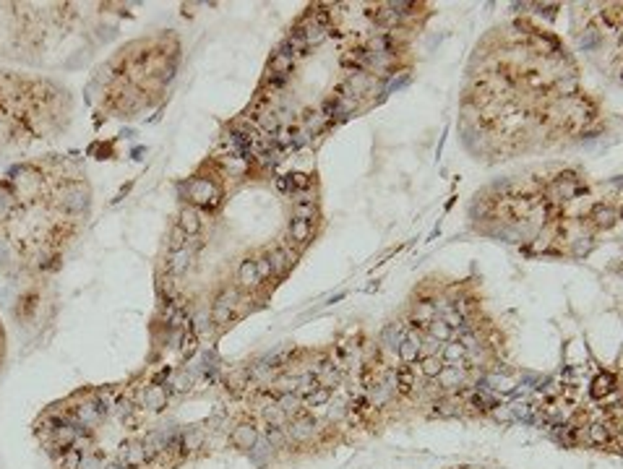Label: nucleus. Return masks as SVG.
<instances>
[{"mask_svg": "<svg viewBox=\"0 0 623 469\" xmlns=\"http://www.w3.org/2000/svg\"><path fill=\"white\" fill-rule=\"evenodd\" d=\"M78 469H104V461L99 459V456H97V453H84V456H81V467Z\"/></svg>", "mask_w": 623, "mask_h": 469, "instance_id": "obj_35", "label": "nucleus"}, {"mask_svg": "<svg viewBox=\"0 0 623 469\" xmlns=\"http://www.w3.org/2000/svg\"><path fill=\"white\" fill-rule=\"evenodd\" d=\"M610 391H615V378L610 373H603L595 378V384H592V396L595 399H603V396H607Z\"/></svg>", "mask_w": 623, "mask_h": 469, "instance_id": "obj_22", "label": "nucleus"}, {"mask_svg": "<svg viewBox=\"0 0 623 469\" xmlns=\"http://www.w3.org/2000/svg\"><path fill=\"white\" fill-rule=\"evenodd\" d=\"M341 66L350 68L352 73H363V71L368 73V50L358 47V50L344 52V55H341Z\"/></svg>", "mask_w": 623, "mask_h": 469, "instance_id": "obj_13", "label": "nucleus"}, {"mask_svg": "<svg viewBox=\"0 0 623 469\" xmlns=\"http://www.w3.org/2000/svg\"><path fill=\"white\" fill-rule=\"evenodd\" d=\"M292 35H298L308 47H310V44L316 47V44H321L326 37L332 35V29H324V26H318L316 21H310V18L306 16V18H300V24L292 29Z\"/></svg>", "mask_w": 623, "mask_h": 469, "instance_id": "obj_5", "label": "nucleus"}, {"mask_svg": "<svg viewBox=\"0 0 623 469\" xmlns=\"http://www.w3.org/2000/svg\"><path fill=\"white\" fill-rule=\"evenodd\" d=\"M435 378H438V384L444 386V389H454V386H459L461 381H464V373L459 370V365H444Z\"/></svg>", "mask_w": 623, "mask_h": 469, "instance_id": "obj_20", "label": "nucleus"}, {"mask_svg": "<svg viewBox=\"0 0 623 469\" xmlns=\"http://www.w3.org/2000/svg\"><path fill=\"white\" fill-rule=\"evenodd\" d=\"M144 404L154 412L162 410V407H167V389H164V386H159V384L149 386V389H146V394H144Z\"/></svg>", "mask_w": 623, "mask_h": 469, "instance_id": "obj_17", "label": "nucleus"}, {"mask_svg": "<svg viewBox=\"0 0 623 469\" xmlns=\"http://www.w3.org/2000/svg\"><path fill=\"white\" fill-rule=\"evenodd\" d=\"M258 427L253 422H243L232 430V446L240 449V451H253V446L258 444Z\"/></svg>", "mask_w": 623, "mask_h": 469, "instance_id": "obj_6", "label": "nucleus"}, {"mask_svg": "<svg viewBox=\"0 0 623 469\" xmlns=\"http://www.w3.org/2000/svg\"><path fill=\"white\" fill-rule=\"evenodd\" d=\"M178 227L186 232L188 238H196L198 232H201V214L196 212V206H186V209L180 212Z\"/></svg>", "mask_w": 623, "mask_h": 469, "instance_id": "obj_12", "label": "nucleus"}, {"mask_svg": "<svg viewBox=\"0 0 623 469\" xmlns=\"http://www.w3.org/2000/svg\"><path fill=\"white\" fill-rule=\"evenodd\" d=\"M292 68H295V60L290 55H282V52L277 50L269 60V73H277V76H292Z\"/></svg>", "mask_w": 623, "mask_h": 469, "instance_id": "obj_16", "label": "nucleus"}, {"mask_svg": "<svg viewBox=\"0 0 623 469\" xmlns=\"http://www.w3.org/2000/svg\"><path fill=\"white\" fill-rule=\"evenodd\" d=\"M310 238H313V224L308 222V219H298V217H295L290 222V227H287V240L295 243L298 248H303Z\"/></svg>", "mask_w": 623, "mask_h": 469, "instance_id": "obj_10", "label": "nucleus"}, {"mask_svg": "<svg viewBox=\"0 0 623 469\" xmlns=\"http://www.w3.org/2000/svg\"><path fill=\"white\" fill-rule=\"evenodd\" d=\"M428 334H430V339H435V341H449V339H452V329H449V326H446L438 316L428 324Z\"/></svg>", "mask_w": 623, "mask_h": 469, "instance_id": "obj_25", "label": "nucleus"}, {"mask_svg": "<svg viewBox=\"0 0 623 469\" xmlns=\"http://www.w3.org/2000/svg\"><path fill=\"white\" fill-rule=\"evenodd\" d=\"M324 126H326V118L321 115V112H306V133L308 136H310V133H318Z\"/></svg>", "mask_w": 623, "mask_h": 469, "instance_id": "obj_32", "label": "nucleus"}, {"mask_svg": "<svg viewBox=\"0 0 623 469\" xmlns=\"http://www.w3.org/2000/svg\"><path fill=\"white\" fill-rule=\"evenodd\" d=\"M81 456H84V453L73 451V449H66V453L60 456V467H63V469H78V467H81Z\"/></svg>", "mask_w": 623, "mask_h": 469, "instance_id": "obj_33", "label": "nucleus"}, {"mask_svg": "<svg viewBox=\"0 0 623 469\" xmlns=\"http://www.w3.org/2000/svg\"><path fill=\"white\" fill-rule=\"evenodd\" d=\"M188 198L193 206H204V209H217L222 190L217 188V183L209 178H193L188 183Z\"/></svg>", "mask_w": 623, "mask_h": 469, "instance_id": "obj_2", "label": "nucleus"}, {"mask_svg": "<svg viewBox=\"0 0 623 469\" xmlns=\"http://www.w3.org/2000/svg\"><path fill=\"white\" fill-rule=\"evenodd\" d=\"M89 185L84 180H66L58 190V209L68 217H81L89 209Z\"/></svg>", "mask_w": 623, "mask_h": 469, "instance_id": "obj_1", "label": "nucleus"}, {"mask_svg": "<svg viewBox=\"0 0 623 469\" xmlns=\"http://www.w3.org/2000/svg\"><path fill=\"white\" fill-rule=\"evenodd\" d=\"M329 399H332V391H329V389H321V386H318L313 394H308V404H310V407H324V404H329Z\"/></svg>", "mask_w": 623, "mask_h": 469, "instance_id": "obj_34", "label": "nucleus"}, {"mask_svg": "<svg viewBox=\"0 0 623 469\" xmlns=\"http://www.w3.org/2000/svg\"><path fill=\"white\" fill-rule=\"evenodd\" d=\"M404 334H407V329L394 321V324H389L384 331H381V344H384L386 350H394V352H397V350H399L401 339H404Z\"/></svg>", "mask_w": 623, "mask_h": 469, "instance_id": "obj_14", "label": "nucleus"}, {"mask_svg": "<svg viewBox=\"0 0 623 469\" xmlns=\"http://www.w3.org/2000/svg\"><path fill=\"white\" fill-rule=\"evenodd\" d=\"M316 214H318L316 201H295V217H298V219H308V222H310Z\"/></svg>", "mask_w": 623, "mask_h": 469, "instance_id": "obj_30", "label": "nucleus"}, {"mask_svg": "<svg viewBox=\"0 0 623 469\" xmlns=\"http://www.w3.org/2000/svg\"><path fill=\"white\" fill-rule=\"evenodd\" d=\"M316 430H318L316 420L308 418V415H303V418H298L290 427H287V438L298 441V444H306V441H310V438L316 435Z\"/></svg>", "mask_w": 623, "mask_h": 469, "instance_id": "obj_9", "label": "nucleus"}, {"mask_svg": "<svg viewBox=\"0 0 623 469\" xmlns=\"http://www.w3.org/2000/svg\"><path fill=\"white\" fill-rule=\"evenodd\" d=\"M264 420H266V425H269V427H284V422H287V415H284L277 404H269V407H264Z\"/></svg>", "mask_w": 623, "mask_h": 469, "instance_id": "obj_27", "label": "nucleus"}, {"mask_svg": "<svg viewBox=\"0 0 623 469\" xmlns=\"http://www.w3.org/2000/svg\"><path fill=\"white\" fill-rule=\"evenodd\" d=\"M420 350H423V336H420V331H415V329H407V334H404V339H401L399 344V358L401 363H415V360L420 358Z\"/></svg>", "mask_w": 623, "mask_h": 469, "instance_id": "obj_8", "label": "nucleus"}, {"mask_svg": "<svg viewBox=\"0 0 623 469\" xmlns=\"http://www.w3.org/2000/svg\"><path fill=\"white\" fill-rule=\"evenodd\" d=\"M435 316H438V305H435V303H430V300H423V303H418V305H415V324L428 326Z\"/></svg>", "mask_w": 623, "mask_h": 469, "instance_id": "obj_21", "label": "nucleus"}, {"mask_svg": "<svg viewBox=\"0 0 623 469\" xmlns=\"http://www.w3.org/2000/svg\"><path fill=\"white\" fill-rule=\"evenodd\" d=\"M341 412H344V410H341L339 404H334V407H329V418H332V420L341 418Z\"/></svg>", "mask_w": 623, "mask_h": 469, "instance_id": "obj_38", "label": "nucleus"}, {"mask_svg": "<svg viewBox=\"0 0 623 469\" xmlns=\"http://www.w3.org/2000/svg\"><path fill=\"white\" fill-rule=\"evenodd\" d=\"M240 303V292L238 290H222L217 295L212 305V324H230L232 321V313H235V307Z\"/></svg>", "mask_w": 623, "mask_h": 469, "instance_id": "obj_4", "label": "nucleus"}, {"mask_svg": "<svg viewBox=\"0 0 623 469\" xmlns=\"http://www.w3.org/2000/svg\"><path fill=\"white\" fill-rule=\"evenodd\" d=\"M256 272H258V279H261V281L272 276V266H269V258H266V256L256 258Z\"/></svg>", "mask_w": 623, "mask_h": 469, "instance_id": "obj_36", "label": "nucleus"}, {"mask_svg": "<svg viewBox=\"0 0 623 469\" xmlns=\"http://www.w3.org/2000/svg\"><path fill=\"white\" fill-rule=\"evenodd\" d=\"M277 407H279L284 415H292V412H298L300 410L298 394H279V399H277Z\"/></svg>", "mask_w": 623, "mask_h": 469, "instance_id": "obj_28", "label": "nucleus"}, {"mask_svg": "<svg viewBox=\"0 0 623 469\" xmlns=\"http://www.w3.org/2000/svg\"><path fill=\"white\" fill-rule=\"evenodd\" d=\"M603 42V37H600V32L598 29H587V32H584V35L579 37V47L584 52H592L595 50V47H598V44Z\"/></svg>", "mask_w": 623, "mask_h": 469, "instance_id": "obj_29", "label": "nucleus"}, {"mask_svg": "<svg viewBox=\"0 0 623 469\" xmlns=\"http://www.w3.org/2000/svg\"><path fill=\"white\" fill-rule=\"evenodd\" d=\"M347 86H350L352 92H355V97H360V94H365L370 86H373V76L370 73H352L350 78H347Z\"/></svg>", "mask_w": 623, "mask_h": 469, "instance_id": "obj_23", "label": "nucleus"}, {"mask_svg": "<svg viewBox=\"0 0 623 469\" xmlns=\"http://www.w3.org/2000/svg\"><path fill=\"white\" fill-rule=\"evenodd\" d=\"M592 222L598 224V227H613L615 222H618V209H613V206H607V204H598L595 209H592Z\"/></svg>", "mask_w": 623, "mask_h": 469, "instance_id": "obj_15", "label": "nucleus"}, {"mask_svg": "<svg viewBox=\"0 0 623 469\" xmlns=\"http://www.w3.org/2000/svg\"><path fill=\"white\" fill-rule=\"evenodd\" d=\"M3 341H6V336H3V326H0V365H3V352H6Z\"/></svg>", "mask_w": 623, "mask_h": 469, "instance_id": "obj_39", "label": "nucleus"}, {"mask_svg": "<svg viewBox=\"0 0 623 469\" xmlns=\"http://www.w3.org/2000/svg\"><path fill=\"white\" fill-rule=\"evenodd\" d=\"M123 461H126V467H141V464H146V461H149V456H146L144 444L123 446Z\"/></svg>", "mask_w": 623, "mask_h": 469, "instance_id": "obj_18", "label": "nucleus"}, {"mask_svg": "<svg viewBox=\"0 0 623 469\" xmlns=\"http://www.w3.org/2000/svg\"><path fill=\"white\" fill-rule=\"evenodd\" d=\"M584 190V185L579 183V178H574V175H558V178L550 183L548 188V201H555V204H561V201H571L576 198Z\"/></svg>", "mask_w": 623, "mask_h": 469, "instance_id": "obj_3", "label": "nucleus"}, {"mask_svg": "<svg viewBox=\"0 0 623 469\" xmlns=\"http://www.w3.org/2000/svg\"><path fill=\"white\" fill-rule=\"evenodd\" d=\"M104 469H126V464H120V461H115V464H107Z\"/></svg>", "mask_w": 623, "mask_h": 469, "instance_id": "obj_40", "label": "nucleus"}, {"mask_svg": "<svg viewBox=\"0 0 623 469\" xmlns=\"http://www.w3.org/2000/svg\"><path fill=\"white\" fill-rule=\"evenodd\" d=\"M261 279H258V272H256V261L253 258H246L243 264L238 266V287L240 290H256Z\"/></svg>", "mask_w": 623, "mask_h": 469, "instance_id": "obj_11", "label": "nucleus"}, {"mask_svg": "<svg viewBox=\"0 0 623 469\" xmlns=\"http://www.w3.org/2000/svg\"><path fill=\"white\" fill-rule=\"evenodd\" d=\"M266 444L272 446V449H282L287 444V433H284L282 427H266Z\"/></svg>", "mask_w": 623, "mask_h": 469, "instance_id": "obj_31", "label": "nucleus"}, {"mask_svg": "<svg viewBox=\"0 0 623 469\" xmlns=\"http://www.w3.org/2000/svg\"><path fill=\"white\" fill-rule=\"evenodd\" d=\"M441 367H444L441 355H425V358L420 360V370H423L425 378H435V375L441 373Z\"/></svg>", "mask_w": 623, "mask_h": 469, "instance_id": "obj_24", "label": "nucleus"}, {"mask_svg": "<svg viewBox=\"0 0 623 469\" xmlns=\"http://www.w3.org/2000/svg\"><path fill=\"white\" fill-rule=\"evenodd\" d=\"M193 256H196V250L190 245L180 248V250H170V256H167V272L172 276H180V274H186L193 264Z\"/></svg>", "mask_w": 623, "mask_h": 469, "instance_id": "obj_7", "label": "nucleus"}, {"mask_svg": "<svg viewBox=\"0 0 623 469\" xmlns=\"http://www.w3.org/2000/svg\"><path fill=\"white\" fill-rule=\"evenodd\" d=\"M407 81H410V73H404V76H401V78L392 76V81H389V86H386V92H394V89H399V86H404V84H407Z\"/></svg>", "mask_w": 623, "mask_h": 469, "instance_id": "obj_37", "label": "nucleus"}, {"mask_svg": "<svg viewBox=\"0 0 623 469\" xmlns=\"http://www.w3.org/2000/svg\"><path fill=\"white\" fill-rule=\"evenodd\" d=\"M587 433H589V444H595V446H605L607 441H610V427L603 425V422H598V425H589Z\"/></svg>", "mask_w": 623, "mask_h": 469, "instance_id": "obj_26", "label": "nucleus"}, {"mask_svg": "<svg viewBox=\"0 0 623 469\" xmlns=\"http://www.w3.org/2000/svg\"><path fill=\"white\" fill-rule=\"evenodd\" d=\"M467 358V350H464V344L459 339L454 341H446L444 350H441V360H444V365H456L459 360Z\"/></svg>", "mask_w": 623, "mask_h": 469, "instance_id": "obj_19", "label": "nucleus"}]
</instances>
